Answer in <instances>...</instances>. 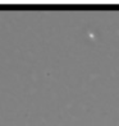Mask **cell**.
Masks as SVG:
<instances>
[]
</instances>
